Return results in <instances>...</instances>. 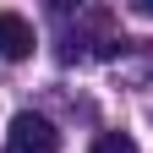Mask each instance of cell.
Listing matches in <instances>:
<instances>
[{
    "label": "cell",
    "instance_id": "7a4b0ae2",
    "mask_svg": "<svg viewBox=\"0 0 153 153\" xmlns=\"http://www.w3.org/2000/svg\"><path fill=\"white\" fill-rule=\"evenodd\" d=\"M33 22L22 11H0V55H6V60H27L33 55Z\"/></svg>",
    "mask_w": 153,
    "mask_h": 153
},
{
    "label": "cell",
    "instance_id": "3957f363",
    "mask_svg": "<svg viewBox=\"0 0 153 153\" xmlns=\"http://www.w3.org/2000/svg\"><path fill=\"white\" fill-rule=\"evenodd\" d=\"M93 153H137V142H131L126 131H104V137L93 142Z\"/></svg>",
    "mask_w": 153,
    "mask_h": 153
},
{
    "label": "cell",
    "instance_id": "6da1fadb",
    "mask_svg": "<svg viewBox=\"0 0 153 153\" xmlns=\"http://www.w3.org/2000/svg\"><path fill=\"white\" fill-rule=\"evenodd\" d=\"M6 153H60V131H55L44 115L22 109L11 120V131H6Z\"/></svg>",
    "mask_w": 153,
    "mask_h": 153
}]
</instances>
